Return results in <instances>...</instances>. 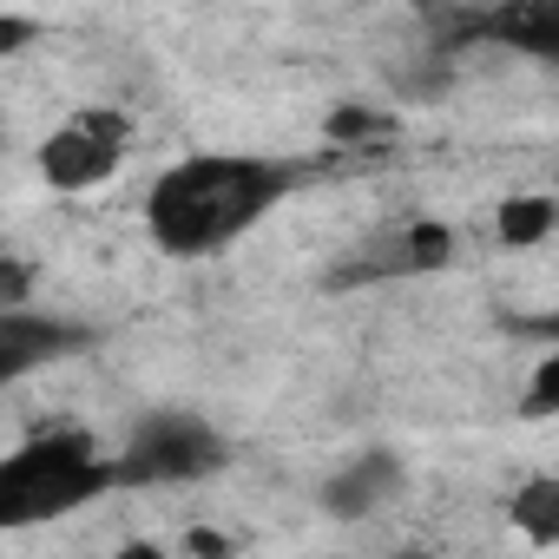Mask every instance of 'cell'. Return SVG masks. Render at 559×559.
Segmentation results:
<instances>
[{
	"label": "cell",
	"mask_w": 559,
	"mask_h": 559,
	"mask_svg": "<svg viewBox=\"0 0 559 559\" xmlns=\"http://www.w3.org/2000/svg\"><path fill=\"white\" fill-rule=\"evenodd\" d=\"M304 185L297 158H263V152H191L165 165L145 191V237L178 257H217L243 230H257L276 204Z\"/></svg>",
	"instance_id": "1"
},
{
	"label": "cell",
	"mask_w": 559,
	"mask_h": 559,
	"mask_svg": "<svg viewBox=\"0 0 559 559\" xmlns=\"http://www.w3.org/2000/svg\"><path fill=\"white\" fill-rule=\"evenodd\" d=\"M112 487H126L119 454L106 461L86 428L34 435L27 448H14L8 461H0V526L60 520V513H73V507H93V500L112 493Z\"/></svg>",
	"instance_id": "2"
},
{
	"label": "cell",
	"mask_w": 559,
	"mask_h": 559,
	"mask_svg": "<svg viewBox=\"0 0 559 559\" xmlns=\"http://www.w3.org/2000/svg\"><path fill=\"white\" fill-rule=\"evenodd\" d=\"M224 467V435L204 415L185 408H158L132 428V441L119 448V474L126 487H185Z\"/></svg>",
	"instance_id": "3"
},
{
	"label": "cell",
	"mask_w": 559,
	"mask_h": 559,
	"mask_svg": "<svg viewBox=\"0 0 559 559\" xmlns=\"http://www.w3.org/2000/svg\"><path fill=\"white\" fill-rule=\"evenodd\" d=\"M126 158H132V119L119 106H86V112L60 119L34 152L47 191H93V185L119 178Z\"/></svg>",
	"instance_id": "4"
},
{
	"label": "cell",
	"mask_w": 559,
	"mask_h": 559,
	"mask_svg": "<svg viewBox=\"0 0 559 559\" xmlns=\"http://www.w3.org/2000/svg\"><path fill=\"white\" fill-rule=\"evenodd\" d=\"M86 343H93V330H80V323H67V317H47V310H34V304H14V310H0V382L21 389L27 376H40V369L80 356Z\"/></svg>",
	"instance_id": "5"
},
{
	"label": "cell",
	"mask_w": 559,
	"mask_h": 559,
	"mask_svg": "<svg viewBox=\"0 0 559 559\" xmlns=\"http://www.w3.org/2000/svg\"><path fill=\"white\" fill-rule=\"evenodd\" d=\"M448 257H454V230L415 217V224H395V230L369 237V243L336 270V290H349V284H382V276H421V270H441Z\"/></svg>",
	"instance_id": "6"
},
{
	"label": "cell",
	"mask_w": 559,
	"mask_h": 559,
	"mask_svg": "<svg viewBox=\"0 0 559 559\" xmlns=\"http://www.w3.org/2000/svg\"><path fill=\"white\" fill-rule=\"evenodd\" d=\"M402 487H408L402 454L369 448V454H356L349 467H336V474L323 480V513H330V520H376V513H389V507L402 500Z\"/></svg>",
	"instance_id": "7"
},
{
	"label": "cell",
	"mask_w": 559,
	"mask_h": 559,
	"mask_svg": "<svg viewBox=\"0 0 559 559\" xmlns=\"http://www.w3.org/2000/svg\"><path fill=\"white\" fill-rule=\"evenodd\" d=\"M487 40L559 73V0H507L500 14H487Z\"/></svg>",
	"instance_id": "8"
},
{
	"label": "cell",
	"mask_w": 559,
	"mask_h": 559,
	"mask_svg": "<svg viewBox=\"0 0 559 559\" xmlns=\"http://www.w3.org/2000/svg\"><path fill=\"white\" fill-rule=\"evenodd\" d=\"M507 520L533 546H559V474H526L507 500Z\"/></svg>",
	"instance_id": "9"
},
{
	"label": "cell",
	"mask_w": 559,
	"mask_h": 559,
	"mask_svg": "<svg viewBox=\"0 0 559 559\" xmlns=\"http://www.w3.org/2000/svg\"><path fill=\"white\" fill-rule=\"evenodd\" d=\"M552 224H559V204H552L546 191H513V198L493 211V230H500V243H513V250L546 243V237H552Z\"/></svg>",
	"instance_id": "10"
},
{
	"label": "cell",
	"mask_w": 559,
	"mask_h": 559,
	"mask_svg": "<svg viewBox=\"0 0 559 559\" xmlns=\"http://www.w3.org/2000/svg\"><path fill=\"white\" fill-rule=\"evenodd\" d=\"M526 415H559V356H539L526 382Z\"/></svg>",
	"instance_id": "11"
}]
</instances>
